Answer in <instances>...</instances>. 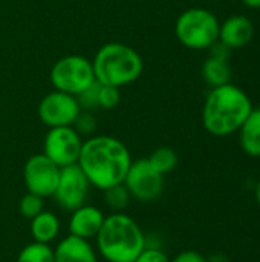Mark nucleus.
Masks as SVG:
<instances>
[{
	"label": "nucleus",
	"instance_id": "nucleus-1",
	"mask_svg": "<svg viewBox=\"0 0 260 262\" xmlns=\"http://www.w3.org/2000/svg\"><path fill=\"white\" fill-rule=\"evenodd\" d=\"M77 164L89 184L104 192L124 183L132 157L123 141L109 135H98L83 143Z\"/></svg>",
	"mask_w": 260,
	"mask_h": 262
},
{
	"label": "nucleus",
	"instance_id": "nucleus-2",
	"mask_svg": "<svg viewBox=\"0 0 260 262\" xmlns=\"http://www.w3.org/2000/svg\"><path fill=\"white\" fill-rule=\"evenodd\" d=\"M251 111L248 95L238 86L227 83L213 88L208 94L202 111V123L211 135L227 137L242 127Z\"/></svg>",
	"mask_w": 260,
	"mask_h": 262
},
{
	"label": "nucleus",
	"instance_id": "nucleus-3",
	"mask_svg": "<svg viewBox=\"0 0 260 262\" xmlns=\"http://www.w3.org/2000/svg\"><path fill=\"white\" fill-rule=\"evenodd\" d=\"M95 239L100 255L109 262H133L147 247L139 224L123 212L106 216Z\"/></svg>",
	"mask_w": 260,
	"mask_h": 262
},
{
	"label": "nucleus",
	"instance_id": "nucleus-4",
	"mask_svg": "<svg viewBox=\"0 0 260 262\" xmlns=\"http://www.w3.org/2000/svg\"><path fill=\"white\" fill-rule=\"evenodd\" d=\"M95 80L107 86H126L143 74L141 55L124 43H107L101 46L92 60Z\"/></svg>",
	"mask_w": 260,
	"mask_h": 262
},
{
	"label": "nucleus",
	"instance_id": "nucleus-5",
	"mask_svg": "<svg viewBox=\"0 0 260 262\" xmlns=\"http://www.w3.org/2000/svg\"><path fill=\"white\" fill-rule=\"evenodd\" d=\"M219 21L205 8H190L184 11L175 26L178 40L190 49H208L219 40Z\"/></svg>",
	"mask_w": 260,
	"mask_h": 262
},
{
	"label": "nucleus",
	"instance_id": "nucleus-6",
	"mask_svg": "<svg viewBox=\"0 0 260 262\" xmlns=\"http://www.w3.org/2000/svg\"><path fill=\"white\" fill-rule=\"evenodd\" d=\"M92 61L83 55H67L55 61L51 69V83L55 91L77 97L95 83Z\"/></svg>",
	"mask_w": 260,
	"mask_h": 262
},
{
	"label": "nucleus",
	"instance_id": "nucleus-7",
	"mask_svg": "<svg viewBox=\"0 0 260 262\" xmlns=\"http://www.w3.org/2000/svg\"><path fill=\"white\" fill-rule=\"evenodd\" d=\"M81 146V137L72 126L51 127L44 137L43 154L61 169L77 164Z\"/></svg>",
	"mask_w": 260,
	"mask_h": 262
},
{
	"label": "nucleus",
	"instance_id": "nucleus-8",
	"mask_svg": "<svg viewBox=\"0 0 260 262\" xmlns=\"http://www.w3.org/2000/svg\"><path fill=\"white\" fill-rule=\"evenodd\" d=\"M164 175L156 172L147 158L132 161L124 180L132 198L141 203L155 201L164 190Z\"/></svg>",
	"mask_w": 260,
	"mask_h": 262
},
{
	"label": "nucleus",
	"instance_id": "nucleus-9",
	"mask_svg": "<svg viewBox=\"0 0 260 262\" xmlns=\"http://www.w3.org/2000/svg\"><path fill=\"white\" fill-rule=\"evenodd\" d=\"M60 170L61 169L44 154L32 155L23 169V180L28 192L41 198L54 196L60 180Z\"/></svg>",
	"mask_w": 260,
	"mask_h": 262
},
{
	"label": "nucleus",
	"instance_id": "nucleus-10",
	"mask_svg": "<svg viewBox=\"0 0 260 262\" xmlns=\"http://www.w3.org/2000/svg\"><path fill=\"white\" fill-rule=\"evenodd\" d=\"M89 186L90 184L78 164L61 167L54 198L61 209L72 212L86 204Z\"/></svg>",
	"mask_w": 260,
	"mask_h": 262
},
{
	"label": "nucleus",
	"instance_id": "nucleus-11",
	"mask_svg": "<svg viewBox=\"0 0 260 262\" xmlns=\"http://www.w3.org/2000/svg\"><path fill=\"white\" fill-rule=\"evenodd\" d=\"M80 111L77 98L60 91L44 95L38 104V117L49 129L72 126Z\"/></svg>",
	"mask_w": 260,
	"mask_h": 262
},
{
	"label": "nucleus",
	"instance_id": "nucleus-12",
	"mask_svg": "<svg viewBox=\"0 0 260 262\" xmlns=\"http://www.w3.org/2000/svg\"><path fill=\"white\" fill-rule=\"evenodd\" d=\"M104 213L90 204H83L81 207L70 212L69 218V235L83 238V239H92L98 235L103 223H104Z\"/></svg>",
	"mask_w": 260,
	"mask_h": 262
},
{
	"label": "nucleus",
	"instance_id": "nucleus-13",
	"mask_svg": "<svg viewBox=\"0 0 260 262\" xmlns=\"http://www.w3.org/2000/svg\"><path fill=\"white\" fill-rule=\"evenodd\" d=\"M55 262H98V255L87 239L69 235L54 249Z\"/></svg>",
	"mask_w": 260,
	"mask_h": 262
},
{
	"label": "nucleus",
	"instance_id": "nucleus-14",
	"mask_svg": "<svg viewBox=\"0 0 260 262\" xmlns=\"http://www.w3.org/2000/svg\"><path fill=\"white\" fill-rule=\"evenodd\" d=\"M253 35L254 26L245 15H233L219 26V40L231 49L248 45Z\"/></svg>",
	"mask_w": 260,
	"mask_h": 262
},
{
	"label": "nucleus",
	"instance_id": "nucleus-15",
	"mask_svg": "<svg viewBox=\"0 0 260 262\" xmlns=\"http://www.w3.org/2000/svg\"><path fill=\"white\" fill-rule=\"evenodd\" d=\"M60 233V220L55 213L43 210L31 220V236L35 243L51 244Z\"/></svg>",
	"mask_w": 260,
	"mask_h": 262
},
{
	"label": "nucleus",
	"instance_id": "nucleus-16",
	"mask_svg": "<svg viewBox=\"0 0 260 262\" xmlns=\"http://www.w3.org/2000/svg\"><path fill=\"white\" fill-rule=\"evenodd\" d=\"M239 130L242 149L251 157H260V107L250 112Z\"/></svg>",
	"mask_w": 260,
	"mask_h": 262
},
{
	"label": "nucleus",
	"instance_id": "nucleus-17",
	"mask_svg": "<svg viewBox=\"0 0 260 262\" xmlns=\"http://www.w3.org/2000/svg\"><path fill=\"white\" fill-rule=\"evenodd\" d=\"M202 77L207 81V84H210L211 88L227 84L231 77V69L228 61L208 57L202 64Z\"/></svg>",
	"mask_w": 260,
	"mask_h": 262
},
{
	"label": "nucleus",
	"instance_id": "nucleus-18",
	"mask_svg": "<svg viewBox=\"0 0 260 262\" xmlns=\"http://www.w3.org/2000/svg\"><path fill=\"white\" fill-rule=\"evenodd\" d=\"M147 160L152 164V167L156 172H159L161 175H166V173L172 172L178 166L176 152L173 149H170V147H166V146L155 149Z\"/></svg>",
	"mask_w": 260,
	"mask_h": 262
},
{
	"label": "nucleus",
	"instance_id": "nucleus-19",
	"mask_svg": "<svg viewBox=\"0 0 260 262\" xmlns=\"http://www.w3.org/2000/svg\"><path fill=\"white\" fill-rule=\"evenodd\" d=\"M17 262H55L54 261V249L49 244L31 243L21 249L17 256Z\"/></svg>",
	"mask_w": 260,
	"mask_h": 262
},
{
	"label": "nucleus",
	"instance_id": "nucleus-20",
	"mask_svg": "<svg viewBox=\"0 0 260 262\" xmlns=\"http://www.w3.org/2000/svg\"><path fill=\"white\" fill-rule=\"evenodd\" d=\"M130 200H132V196L129 193L127 187L124 186V183L112 186V187L104 190V201L113 212L124 210L129 206Z\"/></svg>",
	"mask_w": 260,
	"mask_h": 262
},
{
	"label": "nucleus",
	"instance_id": "nucleus-21",
	"mask_svg": "<svg viewBox=\"0 0 260 262\" xmlns=\"http://www.w3.org/2000/svg\"><path fill=\"white\" fill-rule=\"evenodd\" d=\"M44 210V198L28 192L18 203V212L23 218L32 220Z\"/></svg>",
	"mask_w": 260,
	"mask_h": 262
},
{
	"label": "nucleus",
	"instance_id": "nucleus-22",
	"mask_svg": "<svg viewBox=\"0 0 260 262\" xmlns=\"http://www.w3.org/2000/svg\"><path fill=\"white\" fill-rule=\"evenodd\" d=\"M75 98L81 111H92L95 107H100V83L95 81L92 86H89L86 91L78 94Z\"/></svg>",
	"mask_w": 260,
	"mask_h": 262
},
{
	"label": "nucleus",
	"instance_id": "nucleus-23",
	"mask_svg": "<svg viewBox=\"0 0 260 262\" xmlns=\"http://www.w3.org/2000/svg\"><path fill=\"white\" fill-rule=\"evenodd\" d=\"M72 127L80 135H92L97 130V118L90 111H80Z\"/></svg>",
	"mask_w": 260,
	"mask_h": 262
},
{
	"label": "nucleus",
	"instance_id": "nucleus-24",
	"mask_svg": "<svg viewBox=\"0 0 260 262\" xmlns=\"http://www.w3.org/2000/svg\"><path fill=\"white\" fill-rule=\"evenodd\" d=\"M120 100H121L120 88L107 86V84H100V107H103V109H113V107L118 106Z\"/></svg>",
	"mask_w": 260,
	"mask_h": 262
},
{
	"label": "nucleus",
	"instance_id": "nucleus-25",
	"mask_svg": "<svg viewBox=\"0 0 260 262\" xmlns=\"http://www.w3.org/2000/svg\"><path fill=\"white\" fill-rule=\"evenodd\" d=\"M133 262H170L167 255L155 247H146Z\"/></svg>",
	"mask_w": 260,
	"mask_h": 262
},
{
	"label": "nucleus",
	"instance_id": "nucleus-26",
	"mask_svg": "<svg viewBox=\"0 0 260 262\" xmlns=\"http://www.w3.org/2000/svg\"><path fill=\"white\" fill-rule=\"evenodd\" d=\"M210 57L218 58V60H225L228 61L230 55H231V48L227 46L225 43H222L221 40H216L210 48Z\"/></svg>",
	"mask_w": 260,
	"mask_h": 262
},
{
	"label": "nucleus",
	"instance_id": "nucleus-27",
	"mask_svg": "<svg viewBox=\"0 0 260 262\" xmlns=\"http://www.w3.org/2000/svg\"><path fill=\"white\" fill-rule=\"evenodd\" d=\"M170 262H207V259L195 250H185L181 252L178 256H175V259Z\"/></svg>",
	"mask_w": 260,
	"mask_h": 262
},
{
	"label": "nucleus",
	"instance_id": "nucleus-28",
	"mask_svg": "<svg viewBox=\"0 0 260 262\" xmlns=\"http://www.w3.org/2000/svg\"><path fill=\"white\" fill-rule=\"evenodd\" d=\"M250 8H260V0H242Z\"/></svg>",
	"mask_w": 260,
	"mask_h": 262
},
{
	"label": "nucleus",
	"instance_id": "nucleus-29",
	"mask_svg": "<svg viewBox=\"0 0 260 262\" xmlns=\"http://www.w3.org/2000/svg\"><path fill=\"white\" fill-rule=\"evenodd\" d=\"M256 200H257V203H259L260 206V181L257 183V187H256Z\"/></svg>",
	"mask_w": 260,
	"mask_h": 262
}]
</instances>
